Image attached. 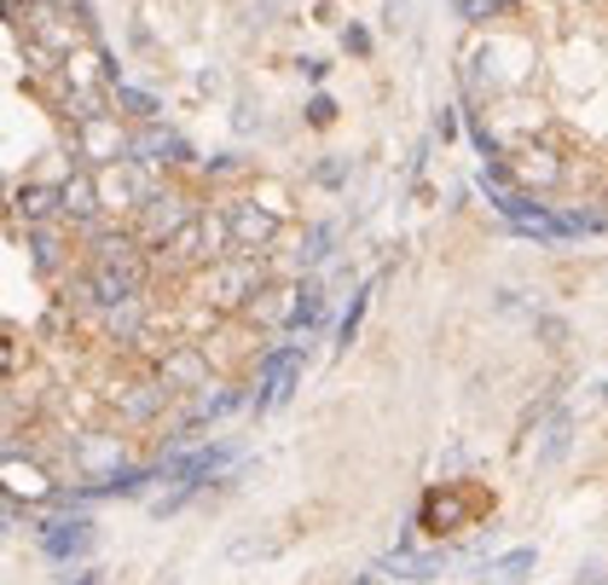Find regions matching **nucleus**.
Instances as JSON below:
<instances>
[{"instance_id":"obj_1","label":"nucleus","mask_w":608,"mask_h":585,"mask_svg":"<svg viewBox=\"0 0 608 585\" xmlns=\"http://www.w3.org/2000/svg\"><path fill=\"white\" fill-rule=\"evenodd\" d=\"M267 290V273H261V256H226L215 267H203V301L209 314H233V308H256V296Z\"/></svg>"},{"instance_id":"obj_2","label":"nucleus","mask_w":608,"mask_h":585,"mask_svg":"<svg viewBox=\"0 0 608 585\" xmlns=\"http://www.w3.org/2000/svg\"><path fill=\"white\" fill-rule=\"evenodd\" d=\"M220 215H226V226H233V249H238V256H267V249L278 244V233H285V215H272L267 203H256V197H226Z\"/></svg>"},{"instance_id":"obj_3","label":"nucleus","mask_w":608,"mask_h":585,"mask_svg":"<svg viewBox=\"0 0 608 585\" xmlns=\"http://www.w3.org/2000/svg\"><path fill=\"white\" fill-rule=\"evenodd\" d=\"M301 366H308V342H278L261 353L256 366V412H272V406H285L290 389L301 383Z\"/></svg>"},{"instance_id":"obj_4","label":"nucleus","mask_w":608,"mask_h":585,"mask_svg":"<svg viewBox=\"0 0 608 585\" xmlns=\"http://www.w3.org/2000/svg\"><path fill=\"white\" fill-rule=\"evenodd\" d=\"M128 151H134V140L111 116L75 122V157H82V168H116V163H128Z\"/></svg>"},{"instance_id":"obj_5","label":"nucleus","mask_w":608,"mask_h":585,"mask_svg":"<svg viewBox=\"0 0 608 585\" xmlns=\"http://www.w3.org/2000/svg\"><path fill=\"white\" fill-rule=\"evenodd\" d=\"M197 220V209H192V197L186 192H151L145 197V220H140V244H151V249H157V244H168L174 233H186V226Z\"/></svg>"},{"instance_id":"obj_6","label":"nucleus","mask_w":608,"mask_h":585,"mask_svg":"<svg viewBox=\"0 0 608 585\" xmlns=\"http://www.w3.org/2000/svg\"><path fill=\"white\" fill-rule=\"evenodd\" d=\"M446 563H452L446 551H394L377 568H365L353 585H423V579H435Z\"/></svg>"},{"instance_id":"obj_7","label":"nucleus","mask_w":608,"mask_h":585,"mask_svg":"<svg viewBox=\"0 0 608 585\" xmlns=\"http://www.w3.org/2000/svg\"><path fill=\"white\" fill-rule=\"evenodd\" d=\"M157 377L174 389V394H197L209 389V348L203 342H174L157 353Z\"/></svg>"},{"instance_id":"obj_8","label":"nucleus","mask_w":608,"mask_h":585,"mask_svg":"<svg viewBox=\"0 0 608 585\" xmlns=\"http://www.w3.org/2000/svg\"><path fill=\"white\" fill-rule=\"evenodd\" d=\"M35 540H41V551L53 556V563H75V556L93 551V516H82V511L70 516V511H64V516H53V522H41Z\"/></svg>"},{"instance_id":"obj_9","label":"nucleus","mask_w":608,"mask_h":585,"mask_svg":"<svg viewBox=\"0 0 608 585\" xmlns=\"http://www.w3.org/2000/svg\"><path fill=\"white\" fill-rule=\"evenodd\" d=\"M64 220H75L82 233L105 226V197H99V174L93 168H75L64 181Z\"/></svg>"},{"instance_id":"obj_10","label":"nucleus","mask_w":608,"mask_h":585,"mask_svg":"<svg viewBox=\"0 0 608 585\" xmlns=\"http://www.w3.org/2000/svg\"><path fill=\"white\" fill-rule=\"evenodd\" d=\"M511 181H522V186H534V192H550V186H563L568 181V163L556 157V151H545V145H527V151H516L511 163Z\"/></svg>"},{"instance_id":"obj_11","label":"nucleus","mask_w":608,"mask_h":585,"mask_svg":"<svg viewBox=\"0 0 608 585\" xmlns=\"http://www.w3.org/2000/svg\"><path fill=\"white\" fill-rule=\"evenodd\" d=\"M18 215H23V226H53V220H64V186L30 181V186L18 192Z\"/></svg>"},{"instance_id":"obj_12","label":"nucleus","mask_w":608,"mask_h":585,"mask_svg":"<svg viewBox=\"0 0 608 585\" xmlns=\"http://www.w3.org/2000/svg\"><path fill=\"white\" fill-rule=\"evenodd\" d=\"M163 261H168V267H215V256H209V233H203V215L186 226V233H174V238L163 244Z\"/></svg>"},{"instance_id":"obj_13","label":"nucleus","mask_w":608,"mask_h":585,"mask_svg":"<svg viewBox=\"0 0 608 585\" xmlns=\"http://www.w3.org/2000/svg\"><path fill=\"white\" fill-rule=\"evenodd\" d=\"M7 499H30V504H41V499H53V481H47L41 464H30V458L7 452Z\"/></svg>"},{"instance_id":"obj_14","label":"nucleus","mask_w":608,"mask_h":585,"mask_svg":"<svg viewBox=\"0 0 608 585\" xmlns=\"http://www.w3.org/2000/svg\"><path fill=\"white\" fill-rule=\"evenodd\" d=\"M87 267H145L140 261V233H93V261Z\"/></svg>"},{"instance_id":"obj_15","label":"nucleus","mask_w":608,"mask_h":585,"mask_svg":"<svg viewBox=\"0 0 608 585\" xmlns=\"http://www.w3.org/2000/svg\"><path fill=\"white\" fill-rule=\"evenodd\" d=\"M134 163H186L192 151L174 140V134H163L157 122H145V134H134V151H128Z\"/></svg>"},{"instance_id":"obj_16","label":"nucleus","mask_w":608,"mask_h":585,"mask_svg":"<svg viewBox=\"0 0 608 585\" xmlns=\"http://www.w3.org/2000/svg\"><path fill=\"white\" fill-rule=\"evenodd\" d=\"M534 563H539V551L534 545H516V551L493 556V563L481 568V579H487V585H522L527 574H534Z\"/></svg>"},{"instance_id":"obj_17","label":"nucleus","mask_w":608,"mask_h":585,"mask_svg":"<svg viewBox=\"0 0 608 585\" xmlns=\"http://www.w3.org/2000/svg\"><path fill=\"white\" fill-rule=\"evenodd\" d=\"M319 319H324V290H319V278H301L296 285V314H290V337H308Z\"/></svg>"},{"instance_id":"obj_18","label":"nucleus","mask_w":608,"mask_h":585,"mask_svg":"<svg viewBox=\"0 0 608 585\" xmlns=\"http://www.w3.org/2000/svg\"><path fill=\"white\" fill-rule=\"evenodd\" d=\"M429 533H452V527H458V522H470V504L458 499V493H435V499H429L423 504V516H418Z\"/></svg>"},{"instance_id":"obj_19","label":"nucleus","mask_w":608,"mask_h":585,"mask_svg":"<svg viewBox=\"0 0 608 585\" xmlns=\"http://www.w3.org/2000/svg\"><path fill=\"white\" fill-rule=\"evenodd\" d=\"M568 447H574V412H550L545 441H539V464H545V470H550V464H563Z\"/></svg>"},{"instance_id":"obj_20","label":"nucleus","mask_w":608,"mask_h":585,"mask_svg":"<svg viewBox=\"0 0 608 585\" xmlns=\"http://www.w3.org/2000/svg\"><path fill=\"white\" fill-rule=\"evenodd\" d=\"M30 256H35V267H41V273H59V261H64L59 220H53V226H30Z\"/></svg>"},{"instance_id":"obj_21","label":"nucleus","mask_w":608,"mask_h":585,"mask_svg":"<svg viewBox=\"0 0 608 585\" xmlns=\"http://www.w3.org/2000/svg\"><path fill=\"white\" fill-rule=\"evenodd\" d=\"M111 105H122L134 122H157V116H163L157 99H151L145 88H128V82H116V88H111Z\"/></svg>"},{"instance_id":"obj_22","label":"nucleus","mask_w":608,"mask_h":585,"mask_svg":"<svg viewBox=\"0 0 608 585\" xmlns=\"http://www.w3.org/2000/svg\"><path fill=\"white\" fill-rule=\"evenodd\" d=\"M238 406H244V394H238V389L197 394V400H192V423H215V418H226V412H238Z\"/></svg>"},{"instance_id":"obj_23","label":"nucleus","mask_w":608,"mask_h":585,"mask_svg":"<svg viewBox=\"0 0 608 585\" xmlns=\"http://www.w3.org/2000/svg\"><path fill=\"white\" fill-rule=\"evenodd\" d=\"M365 308H371V285H360V296L348 301V314H342V348L360 337V319H365Z\"/></svg>"},{"instance_id":"obj_24","label":"nucleus","mask_w":608,"mask_h":585,"mask_svg":"<svg viewBox=\"0 0 608 585\" xmlns=\"http://www.w3.org/2000/svg\"><path fill=\"white\" fill-rule=\"evenodd\" d=\"M498 7H504V0H458V12H464V18H493Z\"/></svg>"},{"instance_id":"obj_25","label":"nucleus","mask_w":608,"mask_h":585,"mask_svg":"<svg viewBox=\"0 0 608 585\" xmlns=\"http://www.w3.org/2000/svg\"><path fill=\"white\" fill-rule=\"evenodd\" d=\"M308 116H313V122H331V116H337V105H331V99H324V93H319V99H313V105H308Z\"/></svg>"},{"instance_id":"obj_26","label":"nucleus","mask_w":608,"mask_h":585,"mask_svg":"<svg viewBox=\"0 0 608 585\" xmlns=\"http://www.w3.org/2000/svg\"><path fill=\"white\" fill-rule=\"evenodd\" d=\"M75 585H99V574H93V568H87V574H82V579H75Z\"/></svg>"}]
</instances>
